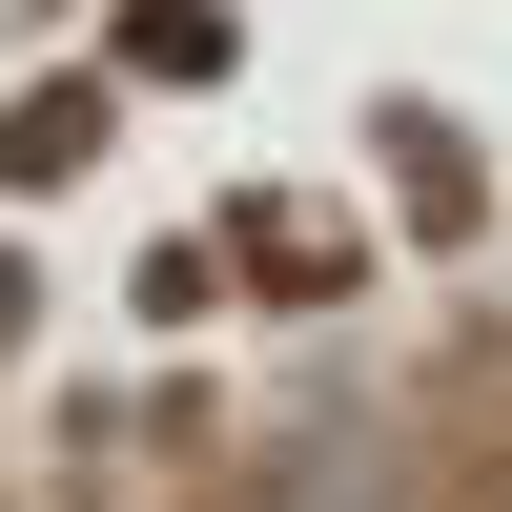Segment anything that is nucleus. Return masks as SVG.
I'll return each mask as SVG.
<instances>
[{
  "instance_id": "f257e3e1",
  "label": "nucleus",
  "mask_w": 512,
  "mask_h": 512,
  "mask_svg": "<svg viewBox=\"0 0 512 512\" xmlns=\"http://www.w3.org/2000/svg\"><path fill=\"white\" fill-rule=\"evenodd\" d=\"M123 62L144 82H226V0H123Z\"/></svg>"
}]
</instances>
